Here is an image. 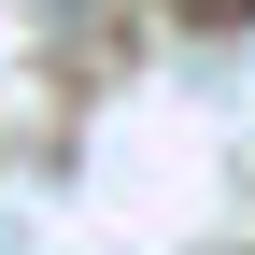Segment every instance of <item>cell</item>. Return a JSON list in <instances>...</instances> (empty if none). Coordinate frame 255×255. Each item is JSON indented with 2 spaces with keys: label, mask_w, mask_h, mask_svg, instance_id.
<instances>
[]
</instances>
